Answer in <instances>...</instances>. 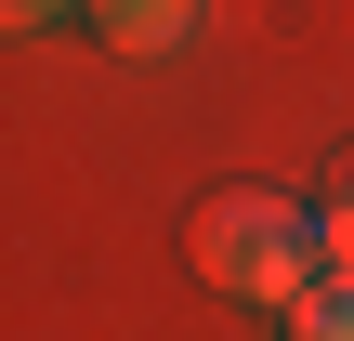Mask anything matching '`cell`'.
I'll return each mask as SVG.
<instances>
[{
    "mask_svg": "<svg viewBox=\"0 0 354 341\" xmlns=\"http://www.w3.org/2000/svg\"><path fill=\"white\" fill-rule=\"evenodd\" d=\"M184 250H197V276H210V289L276 302V315L315 289V210H302V197H276V184H223V197H197Z\"/></svg>",
    "mask_w": 354,
    "mask_h": 341,
    "instance_id": "1",
    "label": "cell"
},
{
    "mask_svg": "<svg viewBox=\"0 0 354 341\" xmlns=\"http://www.w3.org/2000/svg\"><path fill=\"white\" fill-rule=\"evenodd\" d=\"M79 13H92V39H105V53H131V66H145V53H171V39L197 26V0H79Z\"/></svg>",
    "mask_w": 354,
    "mask_h": 341,
    "instance_id": "2",
    "label": "cell"
},
{
    "mask_svg": "<svg viewBox=\"0 0 354 341\" xmlns=\"http://www.w3.org/2000/svg\"><path fill=\"white\" fill-rule=\"evenodd\" d=\"M289 341H354V276H315L289 302Z\"/></svg>",
    "mask_w": 354,
    "mask_h": 341,
    "instance_id": "3",
    "label": "cell"
},
{
    "mask_svg": "<svg viewBox=\"0 0 354 341\" xmlns=\"http://www.w3.org/2000/svg\"><path fill=\"white\" fill-rule=\"evenodd\" d=\"M315 276H354V210H342V197L315 210Z\"/></svg>",
    "mask_w": 354,
    "mask_h": 341,
    "instance_id": "4",
    "label": "cell"
},
{
    "mask_svg": "<svg viewBox=\"0 0 354 341\" xmlns=\"http://www.w3.org/2000/svg\"><path fill=\"white\" fill-rule=\"evenodd\" d=\"M53 13H66V0H13V26H53Z\"/></svg>",
    "mask_w": 354,
    "mask_h": 341,
    "instance_id": "5",
    "label": "cell"
},
{
    "mask_svg": "<svg viewBox=\"0 0 354 341\" xmlns=\"http://www.w3.org/2000/svg\"><path fill=\"white\" fill-rule=\"evenodd\" d=\"M342 210H354V158H342Z\"/></svg>",
    "mask_w": 354,
    "mask_h": 341,
    "instance_id": "6",
    "label": "cell"
}]
</instances>
